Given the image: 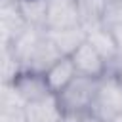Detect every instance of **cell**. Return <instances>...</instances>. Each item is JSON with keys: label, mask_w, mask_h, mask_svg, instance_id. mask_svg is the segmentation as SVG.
Returning <instances> with one entry per match:
<instances>
[{"label": "cell", "mask_w": 122, "mask_h": 122, "mask_svg": "<svg viewBox=\"0 0 122 122\" xmlns=\"http://www.w3.org/2000/svg\"><path fill=\"white\" fill-rule=\"evenodd\" d=\"M63 116H65V112L59 105L55 93H50L42 99L30 101L25 107L27 122H61Z\"/></svg>", "instance_id": "5"}, {"label": "cell", "mask_w": 122, "mask_h": 122, "mask_svg": "<svg viewBox=\"0 0 122 122\" xmlns=\"http://www.w3.org/2000/svg\"><path fill=\"white\" fill-rule=\"evenodd\" d=\"M99 80L101 78H90V76L76 74L67 88H63L59 93H55L63 112L65 114L90 112V109L93 105V99L97 95Z\"/></svg>", "instance_id": "1"}, {"label": "cell", "mask_w": 122, "mask_h": 122, "mask_svg": "<svg viewBox=\"0 0 122 122\" xmlns=\"http://www.w3.org/2000/svg\"><path fill=\"white\" fill-rule=\"evenodd\" d=\"M0 122H27L25 107H6V105H0Z\"/></svg>", "instance_id": "16"}, {"label": "cell", "mask_w": 122, "mask_h": 122, "mask_svg": "<svg viewBox=\"0 0 122 122\" xmlns=\"http://www.w3.org/2000/svg\"><path fill=\"white\" fill-rule=\"evenodd\" d=\"M46 34V29H38V27H25L15 38L13 42L8 46L11 50V53L15 55V59L19 61V65L25 69L30 55L34 53L38 42L42 40V36Z\"/></svg>", "instance_id": "6"}, {"label": "cell", "mask_w": 122, "mask_h": 122, "mask_svg": "<svg viewBox=\"0 0 122 122\" xmlns=\"http://www.w3.org/2000/svg\"><path fill=\"white\" fill-rule=\"evenodd\" d=\"M101 25L107 27L109 30L122 25V0H109L107 2V8H105L103 19H101Z\"/></svg>", "instance_id": "15"}, {"label": "cell", "mask_w": 122, "mask_h": 122, "mask_svg": "<svg viewBox=\"0 0 122 122\" xmlns=\"http://www.w3.org/2000/svg\"><path fill=\"white\" fill-rule=\"evenodd\" d=\"M71 59H72V65H74V69H76V74L90 76V78H103V76H105L107 63H105V59L93 50L92 44L84 42L82 46H78L76 51L71 55Z\"/></svg>", "instance_id": "4"}, {"label": "cell", "mask_w": 122, "mask_h": 122, "mask_svg": "<svg viewBox=\"0 0 122 122\" xmlns=\"http://www.w3.org/2000/svg\"><path fill=\"white\" fill-rule=\"evenodd\" d=\"M80 25L76 0H48L46 8V29L57 30Z\"/></svg>", "instance_id": "3"}, {"label": "cell", "mask_w": 122, "mask_h": 122, "mask_svg": "<svg viewBox=\"0 0 122 122\" xmlns=\"http://www.w3.org/2000/svg\"><path fill=\"white\" fill-rule=\"evenodd\" d=\"M111 30H112V36H114V42H116L118 55L122 57V25H120V27H114V29H111Z\"/></svg>", "instance_id": "17"}, {"label": "cell", "mask_w": 122, "mask_h": 122, "mask_svg": "<svg viewBox=\"0 0 122 122\" xmlns=\"http://www.w3.org/2000/svg\"><path fill=\"white\" fill-rule=\"evenodd\" d=\"M90 112L101 122H111L118 112H122V82L112 76H103Z\"/></svg>", "instance_id": "2"}, {"label": "cell", "mask_w": 122, "mask_h": 122, "mask_svg": "<svg viewBox=\"0 0 122 122\" xmlns=\"http://www.w3.org/2000/svg\"><path fill=\"white\" fill-rule=\"evenodd\" d=\"M61 122H78V114H65Z\"/></svg>", "instance_id": "18"}, {"label": "cell", "mask_w": 122, "mask_h": 122, "mask_svg": "<svg viewBox=\"0 0 122 122\" xmlns=\"http://www.w3.org/2000/svg\"><path fill=\"white\" fill-rule=\"evenodd\" d=\"M74 76H76V69L71 57H61L44 72V80L51 93H59L63 88H67L72 82Z\"/></svg>", "instance_id": "10"}, {"label": "cell", "mask_w": 122, "mask_h": 122, "mask_svg": "<svg viewBox=\"0 0 122 122\" xmlns=\"http://www.w3.org/2000/svg\"><path fill=\"white\" fill-rule=\"evenodd\" d=\"M46 34H48V38L53 42V46L59 50V53L63 57H71L76 51V48L86 42V36H88L86 29L82 25L57 29V30H48L46 29Z\"/></svg>", "instance_id": "7"}, {"label": "cell", "mask_w": 122, "mask_h": 122, "mask_svg": "<svg viewBox=\"0 0 122 122\" xmlns=\"http://www.w3.org/2000/svg\"><path fill=\"white\" fill-rule=\"evenodd\" d=\"M76 6H78V15H80V25L86 30L101 25L107 0H76Z\"/></svg>", "instance_id": "13"}, {"label": "cell", "mask_w": 122, "mask_h": 122, "mask_svg": "<svg viewBox=\"0 0 122 122\" xmlns=\"http://www.w3.org/2000/svg\"><path fill=\"white\" fill-rule=\"evenodd\" d=\"M86 32H88L86 42L93 46V50L105 59V63L112 61V59L118 55V50H116V42H114L112 30H109V29L103 27V25H97V27L88 29Z\"/></svg>", "instance_id": "11"}, {"label": "cell", "mask_w": 122, "mask_h": 122, "mask_svg": "<svg viewBox=\"0 0 122 122\" xmlns=\"http://www.w3.org/2000/svg\"><path fill=\"white\" fill-rule=\"evenodd\" d=\"M2 46H4V44H2V40H0V48H2Z\"/></svg>", "instance_id": "20"}, {"label": "cell", "mask_w": 122, "mask_h": 122, "mask_svg": "<svg viewBox=\"0 0 122 122\" xmlns=\"http://www.w3.org/2000/svg\"><path fill=\"white\" fill-rule=\"evenodd\" d=\"M21 19L27 27L46 29V8L48 0H17Z\"/></svg>", "instance_id": "12"}, {"label": "cell", "mask_w": 122, "mask_h": 122, "mask_svg": "<svg viewBox=\"0 0 122 122\" xmlns=\"http://www.w3.org/2000/svg\"><path fill=\"white\" fill-rule=\"evenodd\" d=\"M111 122H122V112H118V114H116V116H114Z\"/></svg>", "instance_id": "19"}, {"label": "cell", "mask_w": 122, "mask_h": 122, "mask_svg": "<svg viewBox=\"0 0 122 122\" xmlns=\"http://www.w3.org/2000/svg\"><path fill=\"white\" fill-rule=\"evenodd\" d=\"M11 84L15 86V90L19 92V95L27 103L36 101V99H42V97H46V95L51 93L48 90V84L44 80V74H38V72H32V71H21Z\"/></svg>", "instance_id": "8"}, {"label": "cell", "mask_w": 122, "mask_h": 122, "mask_svg": "<svg viewBox=\"0 0 122 122\" xmlns=\"http://www.w3.org/2000/svg\"><path fill=\"white\" fill-rule=\"evenodd\" d=\"M63 55L59 53V50L53 46V42L48 38V34L42 36V40L38 42L34 53L30 55L27 67L23 71H32V72H38V74H44L55 61H59Z\"/></svg>", "instance_id": "9"}, {"label": "cell", "mask_w": 122, "mask_h": 122, "mask_svg": "<svg viewBox=\"0 0 122 122\" xmlns=\"http://www.w3.org/2000/svg\"><path fill=\"white\" fill-rule=\"evenodd\" d=\"M21 71L23 67L19 65L11 50L8 46H2L0 48V84H11Z\"/></svg>", "instance_id": "14"}]
</instances>
